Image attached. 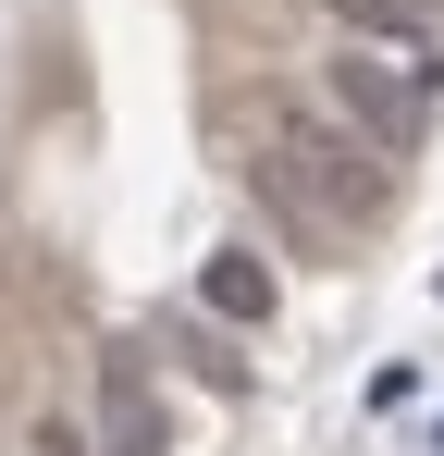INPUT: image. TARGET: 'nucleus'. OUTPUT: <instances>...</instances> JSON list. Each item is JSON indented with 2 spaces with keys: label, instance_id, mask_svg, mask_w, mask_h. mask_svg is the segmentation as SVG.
<instances>
[{
  "label": "nucleus",
  "instance_id": "nucleus-4",
  "mask_svg": "<svg viewBox=\"0 0 444 456\" xmlns=\"http://www.w3.org/2000/svg\"><path fill=\"white\" fill-rule=\"evenodd\" d=\"M198 297H210V321H259V333H272V308H284V284H272V272H259L247 247H222L210 272H198Z\"/></svg>",
  "mask_w": 444,
  "mask_h": 456
},
{
  "label": "nucleus",
  "instance_id": "nucleus-2",
  "mask_svg": "<svg viewBox=\"0 0 444 456\" xmlns=\"http://www.w3.org/2000/svg\"><path fill=\"white\" fill-rule=\"evenodd\" d=\"M321 99H333L382 160H420V149H432V99H444V50H370V37H333V50H321Z\"/></svg>",
  "mask_w": 444,
  "mask_h": 456
},
{
  "label": "nucleus",
  "instance_id": "nucleus-5",
  "mask_svg": "<svg viewBox=\"0 0 444 456\" xmlns=\"http://www.w3.org/2000/svg\"><path fill=\"white\" fill-rule=\"evenodd\" d=\"M444 0H333V37H370V50H432Z\"/></svg>",
  "mask_w": 444,
  "mask_h": 456
},
{
  "label": "nucleus",
  "instance_id": "nucleus-6",
  "mask_svg": "<svg viewBox=\"0 0 444 456\" xmlns=\"http://www.w3.org/2000/svg\"><path fill=\"white\" fill-rule=\"evenodd\" d=\"M37 456H99V432H74V419H50V432H37Z\"/></svg>",
  "mask_w": 444,
  "mask_h": 456
},
{
  "label": "nucleus",
  "instance_id": "nucleus-3",
  "mask_svg": "<svg viewBox=\"0 0 444 456\" xmlns=\"http://www.w3.org/2000/svg\"><path fill=\"white\" fill-rule=\"evenodd\" d=\"M99 456H173V432H160V382L111 346L99 358Z\"/></svg>",
  "mask_w": 444,
  "mask_h": 456
},
{
  "label": "nucleus",
  "instance_id": "nucleus-1",
  "mask_svg": "<svg viewBox=\"0 0 444 456\" xmlns=\"http://www.w3.org/2000/svg\"><path fill=\"white\" fill-rule=\"evenodd\" d=\"M247 124H259V160L284 173L308 210H333L346 234H370L382 210H395V160L370 149L321 86H259V99H247Z\"/></svg>",
  "mask_w": 444,
  "mask_h": 456
}]
</instances>
